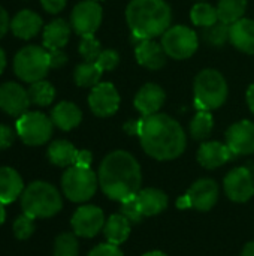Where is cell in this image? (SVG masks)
Returning <instances> with one entry per match:
<instances>
[{
    "instance_id": "cell-39",
    "label": "cell",
    "mask_w": 254,
    "mask_h": 256,
    "mask_svg": "<svg viewBox=\"0 0 254 256\" xmlns=\"http://www.w3.org/2000/svg\"><path fill=\"white\" fill-rule=\"evenodd\" d=\"M88 256H123V252L118 249V246L111 243H103L96 246Z\"/></svg>"
},
{
    "instance_id": "cell-33",
    "label": "cell",
    "mask_w": 254,
    "mask_h": 256,
    "mask_svg": "<svg viewBox=\"0 0 254 256\" xmlns=\"http://www.w3.org/2000/svg\"><path fill=\"white\" fill-rule=\"evenodd\" d=\"M79 244L76 234L63 232L54 242V256H78Z\"/></svg>"
},
{
    "instance_id": "cell-42",
    "label": "cell",
    "mask_w": 254,
    "mask_h": 256,
    "mask_svg": "<svg viewBox=\"0 0 254 256\" xmlns=\"http://www.w3.org/2000/svg\"><path fill=\"white\" fill-rule=\"evenodd\" d=\"M67 0H40L42 8L48 12V14H58L66 8Z\"/></svg>"
},
{
    "instance_id": "cell-6",
    "label": "cell",
    "mask_w": 254,
    "mask_h": 256,
    "mask_svg": "<svg viewBox=\"0 0 254 256\" xmlns=\"http://www.w3.org/2000/svg\"><path fill=\"white\" fill-rule=\"evenodd\" d=\"M49 66V54L45 46L27 45L13 57V72L24 82H36L46 76Z\"/></svg>"
},
{
    "instance_id": "cell-40",
    "label": "cell",
    "mask_w": 254,
    "mask_h": 256,
    "mask_svg": "<svg viewBox=\"0 0 254 256\" xmlns=\"http://www.w3.org/2000/svg\"><path fill=\"white\" fill-rule=\"evenodd\" d=\"M15 141V130L7 124H0V152L9 148Z\"/></svg>"
},
{
    "instance_id": "cell-7",
    "label": "cell",
    "mask_w": 254,
    "mask_h": 256,
    "mask_svg": "<svg viewBox=\"0 0 254 256\" xmlns=\"http://www.w3.org/2000/svg\"><path fill=\"white\" fill-rule=\"evenodd\" d=\"M99 178L91 168L72 165L61 177V189L64 196L72 202H85L97 190Z\"/></svg>"
},
{
    "instance_id": "cell-50",
    "label": "cell",
    "mask_w": 254,
    "mask_h": 256,
    "mask_svg": "<svg viewBox=\"0 0 254 256\" xmlns=\"http://www.w3.org/2000/svg\"><path fill=\"white\" fill-rule=\"evenodd\" d=\"M142 256H168L166 254H163V252H159V250H154V252H148V254H145V255Z\"/></svg>"
},
{
    "instance_id": "cell-35",
    "label": "cell",
    "mask_w": 254,
    "mask_h": 256,
    "mask_svg": "<svg viewBox=\"0 0 254 256\" xmlns=\"http://www.w3.org/2000/svg\"><path fill=\"white\" fill-rule=\"evenodd\" d=\"M78 51H79L81 57H82L85 62H96L97 57H99L100 52H102L100 42L94 38V34L81 36V42H79Z\"/></svg>"
},
{
    "instance_id": "cell-19",
    "label": "cell",
    "mask_w": 254,
    "mask_h": 256,
    "mask_svg": "<svg viewBox=\"0 0 254 256\" xmlns=\"http://www.w3.org/2000/svg\"><path fill=\"white\" fill-rule=\"evenodd\" d=\"M135 57L141 66L151 70L162 69L168 58L162 44H157L154 39L139 40L135 48Z\"/></svg>"
},
{
    "instance_id": "cell-37",
    "label": "cell",
    "mask_w": 254,
    "mask_h": 256,
    "mask_svg": "<svg viewBox=\"0 0 254 256\" xmlns=\"http://www.w3.org/2000/svg\"><path fill=\"white\" fill-rule=\"evenodd\" d=\"M121 214L130 222V224H138L141 222L145 216L138 204V200H136V195L121 201Z\"/></svg>"
},
{
    "instance_id": "cell-34",
    "label": "cell",
    "mask_w": 254,
    "mask_h": 256,
    "mask_svg": "<svg viewBox=\"0 0 254 256\" xmlns=\"http://www.w3.org/2000/svg\"><path fill=\"white\" fill-rule=\"evenodd\" d=\"M231 34V26L222 21H217L214 26L204 30V40L213 46H223Z\"/></svg>"
},
{
    "instance_id": "cell-12",
    "label": "cell",
    "mask_w": 254,
    "mask_h": 256,
    "mask_svg": "<svg viewBox=\"0 0 254 256\" xmlns=\"http://www.w3.org/2000/svg\"><path fill=\"white\" fill-rule=\"evenodd\" d=\"M105 214L96 206H82L72 216L73 234L84 238L96 237L105 226Z\"/></svg>"
},
{
    "instance_id": "cell-25",
    "label": "cell",
    "mask_w": 254,
    "mask_h": 256,
    "mask_svg": "<svg viewBox=\"0 0 254 256\" xmlns=\"http://www.w3.org/2000/svg\"><path fill=\"white\" fill-rule=\"evenodd\" d=\"M136 200H138V204H139V207H141L145 218L156 216V214L162 213L168 207L166 194L163 190L154 189V188L141 189L136 194Z\"/></svg>"
},
{
    "instance_id": "cell-16",
    "label": "cell",
    "mask_w": 254,
    "mask_h": 256,
    "mask_svg": "<svg viewBox=\"0 0 254 256\" xmlns=\"http://www.w3.org/2000/svg\"><path fill=\"white\" fill-rule=\"evenodd\" d=\"M226 144L235 156L254 153V123L241 120L234 123L226 132Z\"/></svg>"
},
{
    "instance_id": "cell-5",
    "label": "cell",
    "mask_w": 254,
    "mask_h": 256,
    "mask_svg": "<svg viewBox=\"0 0 254 256\" xmlns=\"http://www.w3.org/2000/svg\"><path fill=\"white\" fill-rule=\"evenodd\" d=\"M195 106L199 111H211L220 108L228 99V82L216 69L201 70L193 84Z\"/></svg>"
},
{
    "instance_id": "cell-49",
    "label": "cell",
    "mask_w": 254,
    "mask_h": 256,
    "mask_svg": "<svg viewBox=\"0 0 254 256\" xmlns=\"http://www.w3.org/2000/svg\"><path fill=\"white\" fill-rule=\"evenodd\" d=\"M4 219H6V212H4V204H1L0 202V225L4 222Z\"/></svg>"
},
{
    "instance_id": "cell-51",
    "label": "cell",
    "mask_w": 254,
    "mask_h": 256,
    "mask_svg": "<svg viewBox=\"0 0 254 256\" xmlns=\"http://www.w3.org/2000/svg\"><path fill=\"white\" fill-rule=\"evenodd\" d=\"M96 2H99V0H96Z\"/></svg>"
},
{
    "instance_id": "cell-30",
    "label": "cell",
    "mask_w": 254,
    "mask_h": 256,
    "mask_svg": "<svg viewBox=\"0 0 254 256\" xmlns=\"http://www.w3.org/2000/svg\"><path fill=\"white\" fill-rule=\"evenodd\" d=\"M27 92H28L30 102L37 106H48L55 99V88L52 87L49 81H45V80L31 82Z\"/></svg>"
},
{
    "instance_id": "cell-20",
    "label": "cell",
    "mask_w": 254,
    "mask_h": 256,
    "mask_svg": "<svg viewBox=\"0 0 254 256\" xmlns=\"http://www.w3.org/2000/svg\"><path fill=\"white\" fill-rule=\"evenodd\" d=\"M235 154L228 147V144L219 141L204 142L198 150V162L207 170H216L226 162H229Z\"/></svg>"
},
{
    "instance_id": "cell-22",
    "label": "cell",
    "mask_w": 254,
    "mask_h": 256,
    "mask_svg": "<svg viewBox=\"0 0 254 256\" xmlns=\"http://www.w3.org/2000/svg\"><path fill=\"white\" fill-rule=\"evenodd\" d=\"M70 30H72V26L63 18H57L51 21L49 24L43 27V33H42L43 46L48 51L61 50L63 46H66V44L70 39Z\"/></svg>"
},
{
    "instance_id": "cell-3",
    "label": "cell",
    "mask_w": 254,
    "mask_h": 256,
    "mask_svg": "<svg viewBox=\"0 0 254 256\" xmlns=\"http://www.w3.org/2000/svg\"><path fill=\"white\" fill-rule=\"evenodd\" d=\"M126 21L139 42L162 36L169 28L172 12L165 0H132L126 8Z\"/></svg>"
},
{
    "instance_id": "cell-32",
    "label": "cell",
    "mask_w": 254,
    "mask_h": 256,
    "mask_svg": "<svg viewBox=\"0 0 254 256\" xmlns=\"http://www.w3.org/2000/svg\"><path fill=\"white\" fill-rule=\"evenodd\" d=\"M213 126H214V120L210 111H198V114L193 117L190 123V134L195 140L204 141L211 135Z\"/></svg>"
},
{
    "instance_id": "cell-8",
    "label": "cell",
    "mask_w": 254,
    "mask_h": 256,
    "mask_svg": "<svg viewBox=\"0 0 254 256\" xmlns=\"http://www.w3.org/2000/svg\"><path fill=\"white\" fill-rule=\"evenodd\" d=\"M54 123L39 111H27L16 120V135L25 146L37 147L49 141Z\"/></svg>"
},
{
    "instance_id": "cell-1",
    "label": "cell",
    "mask_w": 254,
    "mask_h": 256,
    "mask_svg": "<svg viewBox=\"0 0 254 256\" xmlns=\"http://www.w3.org/2000/svg\"><path fill=\"white\" fill-rule=\"evenodd\" d=\"M138 136L144 152L157 160L177 159L187 146V136L181 124L162 112L144 117Z\"/></svg>"
},
{
    "instance_id": "cell-21",
    "label": "cell",
    "mask_w": 254,
    "mask_h": 256,
    "mask_svg": "<svg viewBox=\"0 0 254 256\" xmlns=\"http://www.w3.org/2000/svg\"><path fill=\"white\" fill-rule=\"evenodd\" d=\"M24 192V182L16 170L0 166V202L12 204Z\"/></svg>"
},
{
    "instance_id": "cell-43",
    "label": "cell",
    "mask_w": 254,
    "mask_h": 256,
    "mask_svg": "<svg viewBox=\"0 0 254 256\" xmlns=\"http://www.w3.org/2000/svg\"><path fill=\"white\" fill-rule=\"evenodd\" d=\"M91 162H93V154L88 150H78V154H76V159H75L76 166L90 168Z\"/></svg>"
},
{
    "instance_id": "cell-36",
    "label": "cell",
    "mask_w": 254,
    "mask_h": 256,
    "mask_svg": "<svg viewBox=\"0 0 254 256\" xmlns=\"http://www.w3.org/2000/svg\"><path fill=\"white\" fill-rule=\"evenodd\" d=\"M13 236L18 240H27L31 237V234L34 232V219L30 218L28 214H22L19 218L15 219L13 226H12Z\"/></svg>"
},
{
    "instance_id": "cell-31",
    "label": "cell",
    "mask_w": 254,
    "mask_h": 256,
    "mask_svg": "<svg viewBox=\"0 0 254 256\" xmlns=\"http://www.w3.org/2000/svg\"><path fill=\"white\" fill-rule=\"evenodd\" d=\"M190 18L193 21L195 26L199 27H211L219 21V14H217V8L211 6L210 3L201 2L198 4H195L190 10Z\"/></svg>"
},
{
    "instance_id": "cell-28",
    "label": "cell",
    "mask_w": 254,
    "mask_h": 256,
    "mask_svg": "<svg viewBox=\"0 0 254 256\" xmlns=\"http://www.w3.org/2000/svg\"><path fill=\"white\" fill-rule=\"evenodd\" d=\"M102 70L94 62H84L76 66L73 72V80L76 86L85 87V88H93L100 82L102 78Z\"/></svg>"
},
{
    "instance_id": "cell-48",
    "label": "cell",
    "mask_w": 254,
    "mask_h": 256,
    "mask_svg": "<svg viewBox=\"0 0 254 256\" xmlns=\"http://www.w3.org/2000/svg\"><path fill=\"white\" fill-rule=\"evenodd\" d=\"M4 68H6V54H4V51L1 50V46H0V75L3 74Z\"/></svg>"
},
{
    "instance_id": "cell-29",
    "label": "cell",
    "mask_w": 254,
    "mask_h": 256,
    "mask_svg": "<svg viewBox=\"0 0 254 256\" xmlns=\"http://www.w3.org/2000/svg\"><path fill=\"white\" fill-rule=\"evenodd\" d=\"M247 10V0H220L217 6L219 21L232 26L240 21Z\"/></svg>"
},
{
    "instance_id": "cell-13",
    "label": "cell",
    "mask_w": 254,
    "mask_h": 256,
    "mask_svg": "<svg viewBox=\"0 0 254 256\" xmlns=\"http://www.w3.org/2000/svg\"><path fill=\"white\" fill-rule=\"evenodd\" d=\"M223 186L234 202H247L254 195V174L246 166L234 168L225 177Z\"/></svg>"
},
{
    "instance_id": "cell-38",
    "label": "cell",
    "mask_w": 254,
    "mask_h": 256,
    "mask_svg": "<svg viewBox=\"0 0 254 256\" xmlns=\"http://www.w3.org/2000/svg\"><path fill=\"white\" fill-rule=\"evenodd\" d=\"M94 63L100 68L102 72L114 70L118 66V63H120V56L114 50H102L100 56L97 57V60Z\"/></svg>"
},
{
    "instance_id": "cell-27",
    "label": "cell",
    "mask_w": 254,
    "mask_h": 256,
    "mask_svg": "<svg viewBox=\"0 0 254 256\" xmlns=\"http://www.w3.org/2000/svg\"><path fill=\"white\" fill-rule=\"evenodd\" d=\"M103 234L108 243L120 246L123 244L130 234V222L120 213V214H112L103 226Z\"/></svg>"
},
{
    "instance_id": "cell-44",
    "label": "cell",
    "mask_w": 254,
    "mask_h": 256,
    "mask_svg": "<svg viewBox=\"0 0 254 256\" xmlns=\"http://www.w3.org/2000/svg\"><path fill=\"white\" fill-rule=\"evenodd\" d=\"M10 30V18L3 6H0V39Z\"/></svg>"
},
{
    "instance_id": "cell-26",
    "label": "cell",
    "mask_w": 254,
    "mask_h": 256,
    "mask_svg": "<svg viewBox=\"0 0 254 256\" xmlns=\"http://www.w3.org/2000/svg\"><path fill=\"white\" fill-rule=\"evenodd\" d=\"M76 154H78V150L75 148V146L66 140L52 141L46 150L48 160L52 165L60 166V168H69L75 165Z\"/></svg>"
},
{
    "instance_id": "cell-23",
    "label": "cell",
    "mask_w": 254,
    "mask_h": 256,
    "mask_svg": "<svg viewBox=\"0 0 254 256\" xmlns=\"http://www.w3.org/2000/svg\"><path fill=\"white\" fill-rule=\"evenodd\" d=\"M51 120L55 128H58L60 130L69 132L75 129L76 126H79L82 120V111L73 102L63 100L52 108Z\"/></svg>"
},
{
    "instance_id": "cell-9",
    "label": "cell",
    "mask_w": 254,
    "mask_h": 256,
    "mask_svg": "<svg viewBox=\"0 0 254 256\" xmlns=\"http://www.w3.org/2000/svg\"><path fill=\"white\" fill-rule=\"evenodd\" d=\"M160 44L168 57L174 60H186L198 51L199 39L190 27L172 26L162 34Z\"/></svg>"
},
{
    "instance_id": "cell-2",
    "label": "cell",
    "mask_w": 254,
    "mask_h": 256,
    "mask_svg": "<svg viewBox=\"0 0 254 256\" xmlns=\"http://www.w3.org/2000/svg\"><path fill=\"white\" fill-rule=\"evenodd\" d=\"M97 178L102 192L120 202L136 195L142 183L138 160L124 150H115L102 160Z\"/></svg>"
},
{
    "instance_id": "cell-11",
    "label": "cell",
    "mask_w": 254,
    "mask_h": 256,
    "mask_svg": "<svg viewBox=\"0 0 254 256\" xmlns=\"http://www.w3.org/2000/svg\"><path fill=\"white\" fill-rule=\"evenodd\" d=\"M103 10L96 0L79 2L70 14V26L79 36L94 34L102 24Z\"/></svg>"
},
{
    "instance_id": "cell-24",
    "label": "cell",
    "mask_w": 254,
    "mask_h": 256,
    "mask_svg": "<svg viewBox=\"0 0 254 256\" xmlns=\"http://www.w3.org/2000/svg\"><path fill=\"white\" fill-rule=\"evenodd\" d=\"M229 40L237 50L246 54H254V20L241 18L234 22L231 26Z\"/></svg>"
},
{
    "instance_id": "cell-47",
    "label": "cell",
    "mask_w": 254,
    "mask_h": 256,
    "mask_svg": "<svg viewBox=\"0 0 254 256\" xmlns=\"http://www.w3.org/2000/svg\"><path fill=\"white\" fill-rule=\"evenodd\" d=\"M241 256H254V242H250V243L246 244Z\"/></svg>"
},
{
    "instance_id": "cell-45",
    "label": "cell",
    "mask_w": 254,
    "mask_h": 256,
    "mask_svg": "<svg viewBox=\"0 0 254 256\" xmlns=\"http://www.w3.org/2000/svg\"><path fill=\"white\" fill-rule=\"evenodd\" d=\"M141 123H142V118L139 120H129L127 123H124V130L129 134V135H139V130H141Z\"/></svg>"
},
{
    "instance_id": "cell-18",
    "label": "cell",
    "mask_w": 254,
    "mask_h": 256,
    "mask_svg": "<svg viewBox=\"0 0 254 256\" xmlns=\"http://www.w3.org/2000/svg\"><path fill=\"white\" fill-rule=\"evenodd\" d=\"M42 27H43V21L40 15L30 9H22L16 12L13 18L10 20V32L13 33V36L24 39V40L33 39L34 36H37Z\"/></svg>"
},
{
    "instance_id": "cell-4",
    "label": "cell",
    "mask_w": 254,
    "mask_h": 256,
    "mask_svg": "<svg viewBox=\"0 0 254 256\" xmlns=\"http://www.w3.org/2000/svg\"><path fill=\"white\" fill-rule=\"evenodd\" d=\"M21 207L25 214L33 219H46L55 216L61 207L60 192L46 182H33L30 183L21 195Z\"/></svg>"
},
{
    "instance_id": "cell-41",
    "label": "cell",
    "mask_w": 254,
    "mask_h": 256,
    "mask_svg": "<svg viewBox=\"0 0 254 256\" xmlns=\"http://www.w3.org/2000/svg\"><path fill=\"white\" fill-rule=\"evenodd\" d=\"M49 66L51 69H58L67 63V56L63 50H49Z\"/></svg>"
},
{
    "instance_id": "cell-14",
    "label": "cell",
    "mask_w": 254,
    "mask_h": 256,
    "mask_svg": "<svg viewBox=\"0 0 254 256\" xmlns=\"http://www.w3.org/2000/svg\"><path fill=\"white\" fill-rule=\"evenodd\" d=\"M88 106L97 117H111L120 106V94L114 84L99 82L91 88L88 96Z\"/></svg>"
},
{
    "instance_id": "cell-15",
    "label": "cell",
    "mask_w": 254,
    "mask_h": 256,
    "mask_svg": "<svg viewBox=\"0 0 254 256\" xmlns=\"http://www.w3.org/2000/svg\"><path fill=\"white\" fill-rule=\"evenodd\" d=\"M28 92L15 81L0 84V110L12 117H21L30 106Z\"/></svg>"
},
{
    "instance_id": "cell-17",
    "label": "cell",
    "mask_w": 254,
    "mask_h": 256,
    "mask_svg": "<svg viewBox=\"0 0 254 256\" xmlns=\"http://www.w3.org/2000/svg\"><path fill=\"white\" fill-rule=\"evenodd\" d=\"M166 99L165 90L154 84V82H148L145 86H142L139 88V92L135 96V108L144 116H153L157 114L160 111V108L163 106Z\"/></svg>"
},
{
    "instance_id": "cell-10",
    "label": "cell",
    "mask_w": 254,
    "mask_h": 256,
    "mask_svg": "<svg viewBox=\"0 0 254 256\" xmlns=\"http://www.w3.org/2000/svg\"><path fill=\"white\" fill-rule=\"evenodd\" d=\"M219 200V186L213 178H201L195 182L187 194L177 201L181 210L195 208L198 212H210Z\"/></svg>"
},
{
    "instance_id": "cell-46",
    "label": "cell",
    "mask_w": 254,
    "mask_h": 256,
    "mask_svg": "<svg viewBox=\"0 0 254 256\" xmlns=\"http://www.w3.org/2000/svg\"><path fill=\"white\" fill-rule=\"evenodd\" d=\"M247 104L250 111L254 114V84H252L247 90Z\"/></svg>"
}]
</instances>
